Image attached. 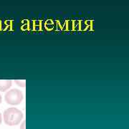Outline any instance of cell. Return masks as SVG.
Returning a JSON list of instances; mask_svg holds the SVG:
<instances>
[{
  "label": "cell",
  "instance_id": "obj_2",
  "mask_svg": "<svg viewBox=\"0 0 129 129\" xmlns=\"http://www.w3.org/2000/svg\"><path fill=\"white\" fill-rule=\"evenodd\" d=\"M23 94L22 91L17 88L9 90L5 95V102L12 106H17L20 104L23 100Z\"/></svg>",
  "mask_w": 129,
  "mask_h": 129
},
{
  "label": "cell",
  "instance_id": "obj_4",
  "mask_svg": "<svg viewBox=\"0 0 129 129\" xmlns=\"http://www.w3.org/2000/svg\"><path fill=\"white\" fill-rule=\"evenodd\" d=\"M15 83L17 84V85L19 87L24 88L26 86V80H16Z\"/></svg>",
  "mask_w": 129,
  "mask_h": 129
},
{
  "label": "cell",
  "instance_id": "obj_7",
  "mask_svg": "<svg viewBox=\"0 0 129 129\" xmlns=\"http://www.w3.org/2000/svg\"><path fill=\"white\" fill-rule=\"evenodd\" d=\"M2 95H0V104L2 103Z\"/></svg>",
  "mask_w": 129,
  "mask_h": 129
},
{
  "label": "cell",
  "instance_id": "obj_3",
  "mask_svg": "<svg viewBox=\"0 0 129 129\" xmlns=\"http://www.w3.org/2000/svg\"><path fill=\"white\" fill-rule=\"evenodd\" d=\"M12 81L11 80H0V91L5 92L11 88Z\"/></svg>",
  "mask_w": 129,
  "mask_h": 129
},
{
  "label": "cell",
  "instance_id": "obj_5",
  "mask_svg": "<svg viewBox=\"0 0 129 129\" xmlns=\"http://www.w3.org/2000/svg\"><path fill=\"white\" fill-rule=\"evenodd\" d=\"M25 124H26V121L24 120L23 122H22V125H20V129H26V128H25Z\"/></svg>",
  "mask_w": 129,
  "mask_h": 129
},
{
  "label": "cell",
  "instance_id": "obj_1",
  "mask_svg": "<svg viewBox=\"0 0 129 129\" xmlns=\"http://www.w3.org/2000/svg\"><path fill=\"white\" fill-rule=\"evenodd\" d=\"M22 112L16 108H9L6 109L3 114V119L5 124L9 126L19 125L23 119Z\"/></svg>",
  "mask_w": 129,
  "mask_h": 129
},
{
  "label": "cell",
  "instance_id": "obj_6",
  "mask_svg": "<svg viewBox=\"0 0 129 129\" xmlns=\"http://www.w3.org/2000/svg\"><path fill=\"white\" fill-rule=\"evenodd\" d=\"M2 113L0 112V125L2 124Z\"/></svg>",
  "mask_w": 129,
  "mask_h": 129
}]
</instances>
